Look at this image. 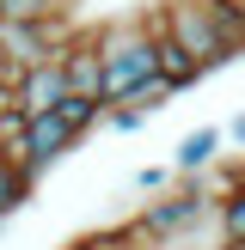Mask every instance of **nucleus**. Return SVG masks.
Segmentation results:
<instances>
[{"instance_id":"obj_2","label":"nucleus","mask_w":245,"mask_h":250,"mask_svg":"<svg viewBox=\"0 0 245 250\" xmlns=\"http://www.w3.org/2000/svg\"><path fill=\"white\" fill-rule=\"evenodd\" d=\"M153 24L178 37V43L196 55V67H202V73H215V67H227V61H233V43L220 37L208 0H159V6H153Z\"/></svg>"},{"instance_id":"obj_8","label":"nucleus","mask_w":245,"mask_h":250,"mask_svg":"<svg viewBox=\"0 0 245 250\" xmlns=\"http://www.w3.org/2000/svg\"><path fill=\"white\" fill-rule=\"evenodd\" d=\"M220 141H227V128H190L178 141V153H172V171H184V177H202L208 165H215V153H220Z\"/></svg>"},{"instance_id":"obj_7","label":"nucleus","mask_w":245,"mask_h":250,"mask_svg":"<svg viewBox=\"0 0 245 250\" xmlns=\"http://www.w3.org/2000/svg\"><path fill=\"white\" fill-rule=\"evenodd\" d=\"M147 19H153V12H147ZM153 43H159V80H166L172 92H190V85L202 80L196 55H190V49H184V43H178L172 31H159V24H153Z\"/></svg>"},{"instance_id":"obj_14","label":"nucleus","mask_w":245,"mask_h":250,"mask_svg":"<svg viewBox=\"0 0 245 250\" xmlns=\"http://www.w3.org/2000/svg\"><path fill=\"white\" fill-rule=\"evenodd\" d=\"M227 134H233V141L245 146V110H239V116H233V128H227Z\"/></svg>"},{"instance_id":"obj_10","label":"nucleus","mask_w":245,"mask_h":250,"mask_svg":"<svg viewBox=\"0 0 245 250\" xmlns=\"http://www.w3.org/2000/svg\"><path fill=\"white\" fill-rule=\"evenodd\" d=\"M31 189H37V177L31 171H19L12 159H0V220H12L24 202H31Z\"/></svg>"},{"instance_id":"obj_15","label":"nucleus","mask_w":245,"mask_h":250,"mask_svg":"<svg viewBox=\"0 0 245 250\" xmlns=\"http://www.w3.org/2000/svg\"><path fill=\"white\" fill-rule=\"evenodd\" d=\"M233 6H239V12H245V0H233Z\"/></svg>"},{"instance_id":"obj_12","label":"nucleus","mask_w":245,"mask_h":250,"mask_svg":"<svg viewBox=\"0 0 245 250\" xmlns=\"http://www.w3.org/2000/svg\"><path fill=\"white\" fill-rule=\"evenodd\" d=\"M166 177H172V171H159V165H147L141 177H135V189H141V195H147V189H166Z\"/></svg>"},{"instance_id":"obj_11","label":"nucleus","mask_w":245,"mask_h":250,"mask_svg":"<svg viewBox=\"0 0 245 250\" xmlns=\"http://www.w3.org/2000/svg\"><path fill=\"white\" fill-rule=\"evenodd\" d=\"M215 232H220V250H239L245 244V189L215 208Z\"/></svg>"},{"instance_id":"obj_13","label":"nucleus","mask_w":245,"mask_h":250,"mask_svg":"<svg viewBox=\"0 0 245 250\" xmlns=\"http://www.w3.org/2000/svg\"><path fill=\"white\" fill-rule=\"evenodd\" d=\"M12 85H19V73H12V61H6V49H0V98H12Z\"/></svg>"},{"instance_id":"obj_6","label":"nucleus","mask_w":245,"mask_h":250,"mask_svg":"<svg viewBox=\"0 0 245 250\" xmlns=\"http://www.w3.org/2000/svg\"><path fill=\"white\" fill-rule=\"evenodd\" d=\"M61 67H68L74 98H98L104 104V49H98V31H74L68 49H61Z\"/></svg>"},{"instance_id":"obj_3","label":"nucleus","mask_w":245,"mask_h":250,"mask_svg":"<svg viewBox=\"0 0 245 250\" xmlns=\"http://www.w3.org/2000/svg\"><path fill=\"white\" fill-rule=\"evenodd\" d=\"M202 220H215V202H208V189L190 177L184 189L147 202L141 214H135V232H141V244H178L184 232H196Z\"/></svg>"},{"instance_id":"obj_1","label":"nucleus","mask_w":245,"mask_h":250,"mask_svg":"<svg viewBox=\"0 0 245 250\" xmlns=\"http://www.w3.org/2000/svg\"><path fill=\"white\" fill-rule=\"evenodd\" d=\"M98 49H104V104H129L141 85L159 80V43L153 19H110L98 24Z\"/></svg>"},{"instance_id":"obj_5","label":"nucleus","mask_w":245,"mask_h":250,"mask_svg":"<svg viewBox=\"0 0 245 250\" xmlns=\"http://www.w3.org/2000/svg\"><path fill=\"white\" fill-rule=\"evenodd\" d=\"M68 98H74V92H68V67H61V55H55V61H43V67H31L19 85H12V104L24 110V122L55 116Z\"/></svg>"},{"instance_id":"obj_9","label":"nucleus","mask_w":245,"mask_h":250,"mask_svg":"<svg viewBox=\"0 0 245 250\" xmlns=\"http://www.w3.org/2000/svg\"><path fill=\"white\" fill-rule=\"evenodd\" d=\"M74 0H0V24H68Z\"/></svg>"},{"instance_id":"obj_16","label":"nucleus","mask_w":245,"mask_h":250,"mask_svg":"<svg viewBox=\"0 0 245 250\" xmlns=\"http://www.w3.org/2000/svg\"><path fill=\"white\" fill-rule=\"evenodd\" d=\"M239 250H245V244H239Z\"/></svg>"},{"instance_id":"obj_4","label":"nucleus","mask_w":245,"mask_h":250,"mask_svg":"<svg viewBox=\"0 0 245 250\" xmlns=\"http://www.w3.org/2000/svg\"><path fill=\"white\" fill-rule=\"evenodd\" d=\"M74 141H80V128H74V122L55 110V116H37V122H24V134L6 146V159H12L19 171H31L37 183H43V177H49V165H55V159L68 153Z\"/></svg>"}]
</instances>
